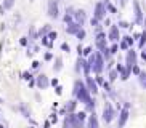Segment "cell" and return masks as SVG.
I'll return each instance as SVG.
<instances>
[{
  "label": "cell",
  "instance_id": "obj_1",
  "mask_svg": "<svg viewBox=\"0 0 146 128\" xmlns=\"http://www.w3.org/2000/svg\"><path fill=\"white\" fill-rule=\"evenodd\" d=\"M72 94L79 99V101L84 102V104H85V107H87V109H88L90 112L95 109V99L92 98V93L88 91V88H87V85L84 83V82L77 80L76 83H74Z\"/></svg>",
  "mask_w": 146,
  "mask_h": 128
},
{
  "label": "cell",
  "instance_id": "obj_2",
  "mask_svg": "<svg viewBox=\"0 0 146 128\" xmlns=\"http://www.w3.org/2000/svg\"><path fill=\"white\" fill-rule=\"evenodd\" d=\"M88 63L92 64V71L95 74H101L104 69V56L101 51H95L93 55L88 56Z\"/></svg>",
  "mask_w": 146,
  "mask_h": 128
},
{
  "label": "cell",
  "instance_id": "obj_3",
  "mask_svg": "<svg viewBox=\"0 0 146 128\" xmlns=\"http://www.w3.org/2000/svg\"><path fill=\"white\" fill-rule=\"evenodd\" d=\"M64 128H84V123H82V119H79L77 114H69L64 119Z\"/></svg>",
  "mask_w": 146,
  "mask_h": 128
},
{
  "label": "cell",
  "instance_id": "obj_4",
  "mask_svg": "<svg viewBox=\"0 0 146 128\" xmlns=\"http://www.w3.org/2000/svg\"><path fill=\"white\" fill-rule=\"evenodd\" d=\"M108 15V8H106V2H98L95 5L93 10V16L98 19V21H104V18Z\"/></svg>",
  "mask_w": 146,
  "mask_h": 128
},
{
  "label": "cell",
  "instance_id": "obj_5",
  "mask_svg": "<svg viewBox=\"0 0 146 128\" xmlns=\"http://www.w3.org/2000/svg\"><path fill=\"white\" fill-rule=\"evenodd\" d=\"M47 13L52 19H58L60 18V5H58V0H48Z\"/></svg>",
  "mask_w": 146,
  "mask_h": 128
},
{
  "label": "cell",
  "instance_id": "obj_6",
  "mask_svg": "<svg viewBox=\"0 0 146 128\" xmlns=\"http://www.w3.org/2000/svg\"><path fill=\"white\" fill-rule=\"evenodd\" d=\"M133 16H135V22L137 24H143L145 21V15H143V10L138 3V0H133Z\"/></svg>",
  "mask_w": 146,
  "mask_h": 128
},
{
  "label": "cell",
  "instance_id": "obj_7",
  "mask_svg": "<svg viewBox=\"0 0 146 128\" xmlns=\"http://www.w3.org/2000/svg\"><path fill=\"white\" fill-rule=\"evenodd\" d=\"M114 117H116V109L112 107V104L106 102V106H104V111H103V120L106 122V123H111Z\"/></svg>",
  "mask_w": 146,
  "mask_h": 128
},
{
  "label": "cell",
  "instance_id": "obj_8",
  "mask_svg": "<svg viewBox=\"0 0 146 128\" xmlns=\"http://www.w3.org/2000/svg\"><path fill=\"white\" fill-rule=\"evenodd\" d=\"M108 38H109L111 42H119V40H120L119 26H109V30H108Z\"/></svg>",
  "mask_w": 146,
  "mask_h": 128
},
{
  "label": "cell",
  "instance_id": "obj_9",
  "mask_svg": "<svg viewBox=\"0 0 146 128\" xmlns=\"http://www.w3.org/2000/svg\"><path fill=\"white\" fill-rule=\"evenodd\" d=\"M85 85H87V88H88V91H90L92 94L98 93V83H96V80H93L90 75H85Z\"/></svg>",
  "mask_w": 146,
  "mask_h": 128
},
{
  "label": "cell",
  "instance_id": "obj_10",
  "mask_svg": "<svg viewBox=\"0 0 146 128\" xmlns=\"http://www.w3.org/2000/svg\"><path fill=\"white\" fill-rule=\"evenodd\" d=\"M125 64L127 66H133V64H137V51L129 48L127 53H125Z\"/></svg>",
  "mask_w": 146,
  "mask_h": 128
},
{
  "label": "cell",
  "instance_id": "obj_11",
  "mask_svg": "<svg viewBox=\"0 0 146 128\" xmlns=\"http://www.w3.org/2000/svg\"><path fill=\"white\" fill-rule=\"evenodd\" d=\"M35 85L39 86L40 90H45V88H48V85H50V80H48V77L45 75V74H40V75L35 79Z\"/></svg>",
  "mask_w": 146,
  "mask_h": 128
},
{
  "label": "cell",
  "instance_id": "obj_12",
  "mask_svg": "<svg viewBox=\"0 0 146 128\" xmlns=\"http://www.w3.org/2000/svg\"><path fill=\"white\" fill-rule=\"evenodd\" d=\"M80 29H82V24H79L77 21H72V22H69V24H66V32L69 35H76Z\"/></svg>",
  "mask_w": 146,
  "mask_h": 128
},
{
  "label": "cell",
  "instance_id": "obj_13",
  "mask_svg": "<svg viewBox=\"0 0 146 128\" xmlns=\"http://www.w3.org/2000/svg\"><path fill=\"white\" fill-rule=\"evenodd\" d=\"M74 21H77L79 24H85V22H87V13H85V10H82V8L76 10V13H74Z\"/></svg>",
  "mask_w": 146,
  "mask_h": 128
},
{
  "label": "cell",
  "instance_id": "obj_14",
  "mask_svg": "<svg viewBox=\"0 0 146 128\" xmlns=\"http://www.w3.org/2000/svg\"><path fill=\"white\" fill-rule=\"evenodd\" d=\"M127 120H129V111L127 109H122V112H120V115H119V128H122L125 123H127Z\"/></svg>",
  "mask_w": 146,
  "mask_h": 128
},
{
  "label": "cell",
  "instance_id": "obj_15",
  "mask_svg": "<svg viewBox=\"0 0 146 128\" xmlns=\"http://www.w3.org/2000/svg\"><path fill=\"white\" fill-rule=\"evenodd\" d=\"M87 128H100L98 125V120H96V117H95L93 114L88 117V120H87Z\"/></svg>",
  "mask_w": 146,
  "mask_h": 128
},
{
  "label": "cell",
  "instance_id": "obj_16",
  "mask_svg": "<svg viewBox=\"0 0 146 128\" xmlns=\"http://www.w3.org/2000/svg\"><path fill=\"white\" fill-rule=\"evenodd\" d=\"M76 104H77L76 101H69L68 104H66V107H64V109H63L61 112H63V114H64V112H68V114H72L74 109H76Z\"/></svg>",
  "mask_w": 146,
  "mask_h": 128
},
{
  "label": "cell",
  "instance_id": "obj_17",
  "mask_svg": "<svg viewBox=\"0 0 146 128\" xmlns=\"http://www.w3.org/2000/svg\"><path fill=\"white\" fill-rule=\"evenodd\" d=\"M50 32H52V26H43L42 29L39 30V37H45V35H48L50 34Z\"/></svg>",
  "mask_w": 146,
  "mask_h": 128
},
{
  "label": "cell",
  "instance_id": "obj_18",
  "mask_svg": "<svg viewBox=\"0 0 146 128\" xmlns=\"http://www.w3.org/2000/svg\"><path fill=\"white\" fill-rule=\"evenodd\" d=\"M61 69H63V59H61V58H56L55 66H53V71H55V72H60Z\"/></svg>",
  "mask_w": 146,
  "mask_h": 128
},
{
  "label": "cell",
  "instance_id": "obj_19",
  "mask_svg": "<svg viewBox=\"0 0 146 128\" xmlns=\"http://www.w3.org/2000/svg\"><path fill=\"white\" fill-rule=\"evenodd\" d=\"M106 8H108V13H112V15H117V13H119L117 7H116V5H112L111 2H108V3H106Z\"/></svg>",
  "mask_w": 146,
  "mask_h": 128
},
{
  "label": "cell",
  "instance_id": "obj_20",
  "mask_svg": "<svg viewBox=\"0 0 146 128\" xmlns=\"http://www.w3.org/2000/svg\"><path fill=\"white\" fill-rule=\"evenodd\" d=\"M146 45V29L141 32V37H140V40H138V47L140 48H145Z\"/></svg>",
  "mask_w": 146,
  "mask_h": 128
},
{
  "label": "cell",
  "instance_id": "obj_21",
  "mask_svg": "<svg viewBox=\"0 0 146 128\" xmlns=\"http://www.w3.org/2000/svg\"><path fill=\"white\" fill-rule=\"evenodd\" d=\"M138 82L143 88H146V72H140L138 74Z\"/></svg>",
  "mask_w": 146,
  "mask_h": 128
},
{
  "label": "cell",
  "instance_id": "obj_22",
  "mask_svg": "<svg viewBox=\"0 0 146 128\" xmlns=\"http://www.w3.org/2000/svg\"><path fill=\"white\" fill-rule=\"evenodd\" d=\"M5 10H11L15 7V0H3V3H2Z\"/></svg>",
  "mask_w": 146,
  "mask_h": 128
},
{
  "label": "cell",
  "instance_id": "obj_23",
  "mask_svg": "<svg viewBox=\"0 0 146 128\" xmlns=\"http://www.w3.org/2000/svg\"><path fill=\"white\" fill-rule=\"evenodd\" d=\"M120 50V47L117 45V42H112V45L109 47V51H111V55H116L117 51Z\"/></svg>",
  "mask_w": 146,
  "mask_h": 128
},
{
  "label": "cell",
  "instance_id": "obj_24",
  "mask_svg": "<svg viewBox=\"0 0 146 128\" xmlns=\"http://www.w3.org/2000/svg\"><path fill=\"white\" fill-rule=\"evenodd\" d=\"M119 47H120V50H122V51H127L130 48V45L127 43V40H125V38H122V40H120V43H119Z\"/></svg>",
  "mask_w": 146,
  "mask_h": 128
},
{
  "label": "cell",
  "instance_id": "obj_25",
  "mask_svg": "<svg viewBox=\"0 0 146 128\" xmlns=\"http://www.w3.org/2000/svg\"><path fill=\"white\" fill-rule=\"evenodd\" d=\"M117 72H119V71H117V67L109 71V80H111V82H114L117 79Z\"/></svg>",
  "mask_w": 146,
  "mask_h": 128
},
{
  "label": "cell",
  "instance_id": "obj_26",
  "mask_svg": "<svg viewBox=\"0 0 146 128\" xmlns=\"http://www.w3.org/2000/svg\"><path fill=\"white\" fill-rule=\"evenodd\" d=\"M63 21L66 22V24H69V22L74 21V15H71V13H66L64 16H63Z\"/></svg>",
  "mask_w": 146,
  "mask_h": 128
},
{
  "label": "cell",
  "instance_id": "obj_27",
  "mask_svg": "<svg viewBox=\"0 0 146 128\" xmlns=\"http://www.w3.org/2000/svg\"><path fill=\"white\" fill-rule=\"evenodd\" d=\"M84 59H85V58H79L77 63H76V71H77V72H80V71H82V64H84Z\"/></svg>",
  "mask_w": 146,
  "mask_h": 128
},
{
  "label": "cell",
  "instance_id": "obj_28",
  "mask_svg": "<svg viewBox=\"0 0 146 128\" xmlns=\"http://www.w3.org/2000/svg\"><path fill=\"white\" fill-rule=\"evenodd\" d=\"M76 37H77V40H80V42H82V40L85 38V30H84V29H80V30L77 32V34H76Z\"/></svg>",
  "mask_w": 146,
  "mask_h": 128
},
{
  "label": "cell",
  "instance_id": "obj_29",
  "mask_svg": "<svg viewBox=\"0 0 146 128\" xmlns=\"http://www.w3.org/2000/svg\"><path fill=\"white\" fill-rule=\"evenodd\" d=\"M92 50H93L92 47H85V48H84V51H82V55H84V56H90L92 55Z\"/></svg>",
  "mask_w": 146,
  "mask_h": 128
},
{
  "label": "cell",
  "instance_id": "obj_30",
  "mask_svg": "<svg viewBox=\"0 0 146 128\" xmlns=\"http://www.w3.org/2000/svg\"><path fill=\"white\" fill-rule=\"evenodd\" d=\"M125 40H127V43H129V45H130V47H132V45H133V43H135V38H133L132 37V35H125Z\"/></svg>",
  "mask_w": 146,
  "mask_h": 128
},
{
  "label": "cell",
  "instance_id": "obj_31",
  "mask_svg": "<svg viewBox=\"0 0 146 128\" xmlns=\"http://www.w3.org/2000/svg\"><path fill=\"white\" fill-rule=\"evenodd\" d=\"M117 26H119V27H122V29H129V27H130V24L127 21H119V24H117Z\"/></svg>",
  "mask_w": 146,
  "mask_h": 128
},
{
  "label": "cell",
  "instance_id": "obj_32",
  "mask_svg": "<svg viewBox=\"0 0 146 128\" xmlns=\"http://www.w3.org/2000/svg\"><path fill=\"white\" fill-rule=\"evenodd\" d=\"M95 80H96V83H98V85H104V82H103V77H101V74H96V79H95Z\"/></svg>",
  "mask_w": 146,
  "mask_h": 128
},
{
  "label": "cell",
  "instance_id": "obj_33",
  "mask_svg": "<svg viewBox=\"0 0 146 128\" xmlns=\"http://www.w3.org/2000/svg\"><path fill=\"white\" fill-rule=\"evenodd\" d=\"M100 22H101V21H98V19H96V18H95V16L92 18V19H90V24H92V26H95V27H96V26H98Z\"/></svg>",
  "mask_w": 146,
  "mask_h": 128
},
{
  "label": "cell",
  "instance_id": "obj_34",
  "mask_svg": "<svg viewBox=\"0 0 146 128\" xmlns=\"http://www.w3.org/2000/svg\"><path fill=\"white\" fill-rule=\"evenodd\" d=\"M132 71H133V74H137V75L141 72V71H140V67H138L137 64H133V66H132Z\"/></svg>",
  "mask_w": 146,
  "mask_h": 128
},
{
  "label": "cell",
  "instance_id": "obj_35",
  "mask_svg": "<svg viewBox=\"0 0 146 128\" xmlns=\"http://www.w3.org/2000/svg\"><path fill=\"white\" fill-rule=\"evenodd\" d=\"M56 37H58V34H56V32H53V30H52V32H50V34H48V38H50L52 42H53V40H55Z\"/></svg>",
  "mask_w": 146,
  "mask_h": 128
},
{
  "label": "cell",
  "instance_id": "obj_36",
  "mask_svg": "<svg viewBox=\"0 0 146 128\" xmlns=\"http://www.w3.org/2000/svg\"><path fill=\"white\" fill-rule=\"evenodd\" d=\"M19 43H21L23 47H26V45H27V37H23L21 40H19Z\"/></svg>",
  "mask_w": 146,
  "mask_h": 128
},
{
  "label": "cell",
  "instance_id": "obj_37",
  "mask_svg": "<svg viewBox=\"0 0 146 128\" xmlns=\"http://www.w3.org/2000/svg\"><path fill=\"white\" fill-rule=\"evenodd\" d=\"M31 77H32V75H31L29 72H24V74H23V79H24V80H31Z\"/></svg>",
  "mask_w": 146,
  "mask_h": 128
},
{
  "label": "cell",
  "instance_id": "obj_38",
  "mask_svg": "<svg viewBox=\"0 0 146 128\" xmlns=\"http://www.w3.org/2000/svg\"><path fill=\"white\" fill-rule=\"evenodd\" d=\"M50 59H53V55L52 53H45V61H50Z\"/></svg>",
  "mask_w": 146,
  "mask_h": 128
},
{
  "label": "cell",
  "instance_id": "obj_39",
  "mask_svg": "<svg viewBox=\"0 0 146 128\" xmlns=\"http://www.w3.org/2000/svg\"><path fill=\"white\" fill-rule=\"evenodd\" d=\"M61 48H63V50H64V51H69V50H71V48H69V45H68V43H63V45H61Z\"/></svg>",
  "mask_w": 146,
  "mask_h": 128
},
{
  "label": "cell",
  "instance_id": "obj_40",
  "mask_svg": "<svg viewBox=\"0 0 146 128\" xmlns=\"http://www.w3.org/2000/svg\"><path fill=\"white\" fill-rule=\"evenodd\" d=\"M39 66H40V63H39V61H34V63H32V67H34V69H37Z\"/></svg>",
  "mask_w": 146,
  "mask_h": 128
},
{
  "label": "cell",
  "instance_id": "obj_41",
  "mask_svg": "<svg viewBox=\"0 0 146 128\" xmlns=\"http://www.w3.org/2000/svg\"><path fill=\"white\" fill-rule=\"evenodd\" d=\"M79 119H82V120H84V119H85V112H79Z\"/></svg>",
  "mask_w": 146,
  "mask_h": 128
},
{
  "label": "cell",
  "instance_id": "obj_42",
  "mask_svg": "<svg viewBox=\"0 0 146 128\" xmlns=\"http://www.w3.org/2000/svg\"><path fill=\"white\" fill-rule=\"evenodd\" d=\"M63 93V88L61 86H56V94H61Z\"/></svg>",
  "mask_w": 146,
  "mask_h": 128
},
{
  "label": "cell",
  "instance_id": "obj_43",
  "mask_svg": "<svg viewBox=\"0 0 146 128\" xmlns=\"http://www.w3.org/2000/svg\"><path fill=\"white\" fill-rule=\"evenodd\" d=\"M104 24H106V26H111V21H109V19H106V18H104Z\"/></svg>",
  "mask_w": 146,
  "mask_h": 128
},
{
  "label": "cell",
  "instance_id": "obj_44",
  "mask_svg": "<svg viewBox=\"0 0 146 128\" xmlns=\"http://www.w3.org/2000/svg\"><path fill=\"white\" fill-rule=\"evenodd\" d=\"M50 83H52V85H58V80H56V79H53V80L50 82Z\"/></svg>",
  "mask_w": 146,
  "mask_h": 128
},
{
  "label": "cell",
  "instance_id": "obj_45",
  "mask_svg": "<svg viewBox=\"0 0 146 128\" xmlns=\"http://www.w3.org/2000/svg\"><path fill=\"white\" fill-rule=\"evenodd\" d=\"M119 3H120V7H125V0H119Z\"/></svg>",
  "mask_w": 146,
  "mask_h": 128
},
{
  "label": "cell",
  "instance_id": "obj_46",
  "mask_svg": "<svg viewBox=\"0 0 146 128\" xmlns=\"http://www.w3.org/2000/svg\"><path fill=\"white\" fill-rule=\"evenodd\" d=\"M141 58H143V59L146 61V53H141Z\"/></svg>",
  "mask_w": 146,
  "mask_h": 128
},
{
  "label": "cell",
  "instance_id": "obj_47",
  "mask_svg": "<svg viewBox=\"0 0 146 128\" xmlns=\"http://www.w3.org/2000/svg\"><path fill=\"white\" fill-rule=\"evenodd\" d=\"M45 128H50V123H48V122H45Z\"/></svg>",
  "mask_w": 146,
  "mask_h": 128
},
{
  "label": "cell",
  "instance_id": "obj_48",
  "mask_svg": "<svg viewBox=\"0 0 146 128\" xmlns=\"http://www.w3.org/2000/svg\"><path fill=\"white\" fill-rule=\"evenodd\" d=\"M143 26H145V29H146V16H145V21H143Z\"/></svg>",
  "mask_w": 146,
  "mask_h": 128
},
{
  "label": "cell",
  "instance_id": "obj_49",
  "mask_svg": "<svg viewBox=\"0 0 146 128\" xmlns=\"http://www.w3.org/2000/svg\"><path fill=\"white\" fill-rule=\"evenodd\" d=\"M103 2H106V3H108V2H109V0H103Z\"/></svg>",
  "mask_w": 146,
  "mask_h": 128
},
{
  "label": "cell",
  "instance_id": "obj_50",
  "mask_svg": "<svg viewBox=\"0 0 146 128\" xmlns=\"http://www.w3.org/2000/svg\"><path fill=\"white\" fill-rule=\"evenodd\" d=\"M0 128H5V127H3V125H0Z\"/></svg>",
  "mask_w": 146,
  "mask_h": 128
},
{
  "label": "cell",
  "instance_id": "obj_51",
  "mask_svg": "<svg viewBox=\"0 0 146 128\" xmlns=\"http://www.w3.org/2000/svg\"><path fill=\"white\" fill-rule=\"evenodd\" d=\"M0 102H2V98H0Z\"/></svg>",
  "mask_w": 146,
  "mask_h": 128
}]
</instances>
